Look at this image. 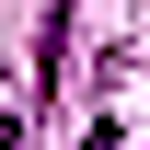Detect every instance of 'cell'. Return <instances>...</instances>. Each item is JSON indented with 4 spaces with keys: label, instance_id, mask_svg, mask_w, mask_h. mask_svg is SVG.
Here are the masks:
<instances>
[{
    "label": "cell",
    "instance_id": "1",
    "mask_svg": "<svg viewBox=\"0 0 150 150\" xmlns=\"http://www.w3.org/2000/svg\"><path fill=\"white\" fill-rule=\"evenodd\" d=\"M12 139H23V115H0V150H12Z\"/></svg>",
    "mask_w": 150,
    "mask_h": 150
},
{
    "label": "cell",
    "instance_id": "2",
    "mask_svg": "<svg viewBox=\"0 0 150 150\" xmlns=\"http://www.w3.org/2000/svg\"><path fill=\"white\" fill-rule=\"evenodd\" d=\"M81 150H115V127H93V139H81Z\"/></svg>",
    "mask_w": 150,
    "mask_h": 150
}]
</instances>
